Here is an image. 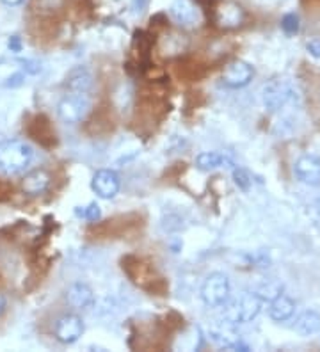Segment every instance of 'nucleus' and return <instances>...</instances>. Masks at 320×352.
Here are the masks:
<instances>
[{
    "instance_id": "f257e3e1",
    "label": "nucleus",
    "mask_w": 320,
    "mask_h": 352,
    "mask_svg": "<svg viewBox=\"0 0 320 352\" xmlns=\"http://www.w3.org/2000/svg\"><path fill=\"white\" fill-rule=\"evenodd\" d=\"M34 159L32 146L20 139H9L0 142V169L6 175H18L25 171Z\"/></svg>"
},
{
    "instance_id": "f03ea898",
    "label": "nucleus",
    "mask_w": 320,
    "mask_h": 352,
    "mask_svg": "<svg viewBox=\"0 0 320 352\" xmlns=\"http://www.w3.org/2000/svg\"><path fill=\"white\" fill-rule=\"evenodd\" d=\"M264 299L256 292H244L224 306L222 317L228 324H248L258 317Z\"/></svg>"
},
{
    "instance_id": "7ed1b4c3",
    "label": "nucleus",
    "mask_w": 320,
    "mask_h": 352,
    "mask_svg": "<svg viewBox=\"0 0 320 352\" xmlns=\"http://www.w3.org/2000/svg\"><path fill=\"white\" fill-rule=\"evenodd\" d=\"M231 287L230 279L222 272H212L205 278L203 285H201L200 296L201 301L205 302L209 308H221L226 305L228 297H230Z\"/></svg>"
},
{
    "instance_id": "20e7f679",
    "label": "nucleus",
    "mask_w": 320,
    "mask_h": 352,
    "mask_svg": "<svg viewBox=\"0 0 320 352\" xmlns=\"http://www.w3.org/2000/svg\"><path fill=\"white\" fill-rule=\"evenodd\" d=\"M262 98H264V105L270 112H277L286 107L288 103L295 102L297 89L288 80H273L265 84L264 91H262Z\"/></svg>"
},
{
    "instance_id": "39448f33",
    "label": "nucleus",
    "mask_w": 320,
    "mask_h": 352,
    "mask_svg": "<svg viewBox=\"0 0 320 352\" xmlns=\"http://www.w3.org/2000/svg\"><path fill=\"white\" fill-rule=\"evenodd\" d=\"M91 111V100L87 93H70L57 103V114L64 123H78L85 120Z\"/></svg>"
},
{
    "instance_id": "423d86ee",
    "label": "nucleus",
    "mask_w": 320,
    "mask_h": 352,
    "mask_svg": "<svg viewBox=\"0 0 320 352\" xmlns=\"http://www.w3.org/2000/svg\"><path fill=\"white\" fill-rule=\"evenodd\" d=\"M54 335H56V340L61 342V344H75L84 335V320L75 314L63 315L56 322Z\"/></svg>"
},
{
    "instance_id": "0eeeda50",
    "label": "nucleus",
    "mask_w": 320,
    "mask_h": 352,
    "mask_svg": "<svg viewBox=\"0 0 320 352\" xmlns=\"http://www.w3.org/2000/svg\"><path fill=\"white\" fill-rule=\"evenodd\" d=\"M91 189L102 199H112L121 189L120 175L112 169H100L93 175Z\"/></svg>"
},
{
    "instance_id": "6e6552de",
    "label": "nucleus",
    "mask_w": 320,
    "mask_h": 352,
    "mask_svg": "<svg viewBox=\"0 0 320 352\" xmlns=\"http://www.w3.org/2000/svg\"><path fill=\"white\" fill-rule=\"evenodd\" d=\"M255 77V69L246 60H233L222 75V84L230 89H240L246 87Z\"/></svg>"
},
{
    "instance_id": "1a4fd4ad",
    "label": "nucleus",
    "mask_w": 320,
    "mask_h": 352,
    "mask_svg": "<svg viewBox=\"0 0 320 352\" xmlns=\"http://www.w3.org/2000/svg\"><path fill=\"white\" fill-rule=\"evenodd\" d=\"M294 171L299 182H303V184H320V159L315 157V155H303V157H299L294 166Z\"/></svg>"
},
{
    "instance_id": "9d476101",
    "label": "nucleus",
    "mask_w": 320,
    "mask_h": 352,
    "mask_svg": "<svg viewBox=\"0 0 320 352\" xmlns=\"http://www.w3.org/2000/svg\"><path fill=\"white\" fill-rule=\"evenodd\" d=\"M169 13L178 25L191 27L198 22V9L194 8L191 0H175L171 4Z\"/></svg>"
},
{
    "instance_id": "9b49d317",
    "label": "nucleus",
    "mask_w": 320,
    "mask_h": 352,
    "mask_svg": "<svg viewBox=\"0 0 320 352\" xmlns=\"http://www.w3.org/2000/svg\"><path fill=\"white\" fill-rule=\"evenodd\" d=\"M295 314V301L292 297L279 294L269 302V317L274 322H285Z\"/></svg>"
},
{
    "instance_id": "f8f14e48",
    "label": "nucleus",
    "mask_w": 320,
    "mask_h": 352,
    "mask_svg": "<svg viewBox=\"0 0 320 352\" xmlns=\"http://www.w3.org/2000/svg\"><path fill=\"white\" fill-rule=\"evenodd\" d=\"M50 187V175L45 169H36V171L25 175L21 182V189L29 196H39Z\"/></svg>"
},
{
    "instance_id": "ddd939ff",
    "label": "nucleus",
    "mask_w": 320,
    "mask_h": 352,
    "mask_svg": "<svg viewBox=\"0 0 320 352\" xmlns=\"http://www.w3.org/2000/svg\"><path fill=\"white\" fill-rule=\"evenodd\" d=\"M66 299H68V302L73 306V308L84 309V308H89V306L93 305L94 296L89 285L77 281V283H73L72 287L68 288Z\"/></svg>"
},
{
    "instance_id": "4468645a",
    "label": "nucleus",
    "mask_w": 320,
    "mask_h": 352,
    "mask_svg": "<svg viewBox=\"0 0 320 352\" xmlns=\"http://www.w3.org/2000/svg\"><path fill=\"white\" fill-rule=\"evenodd\" d=\"M292 329L295 333H299L301 336L315 335V333L320 331V315L317 311H313V309H306V311H303V314L295 318Z\"/></svg>"
},
{
    "instance_id": "2eb2a0df",
    "label": "nucleus",
    "mask_w": 320,
    "mask_h": 352,
    "mask_svg": "<svg viewBox=\"0 0 320 352\" xmlns=\"http://www.w3.org/2000/svg\"><path fill=\"white\" fill-rule=\"evenodd\" d=\"M70 93H89L93 87V75L85 68H75L70 72L66 80Z\"/></svg>"
},
{
    "instance_id": "dca6fc26",
    "label": "nucleus",
    "mask_w": 320,
    "mask_h": 352,
    "mask_svg": "<svg viewBox=\"0 0 320 352\" xmlns=\"http://www.w3.org/2000/svg\"><path fill=\"white\" fill-rule=\"evenodd\" d=\"M244 20V11L240 6L226 2L217 9V22L221 27H239Z\"/></svg>"
},
{
    "instance_id": "f3484780",
    "label": "nucleus",
    "mask_w": 320,
    "mask_h": 352,
    "mask_svg": "<svg viewBox=\"0 0 320 352\" xmlns=\"http://www.w3.org/2000/svg\"><path fill=\"white\" fill-rule=\"evenodd\" d=\"M222 166H231V160L219 151H203L196 157V168L200 171H213Z\"/></svg>"
},
{
    "instance_id": "a211bd4d",
    "label": "nucleus",
    "mask_w": 320,
    "mask_h": 352,
    "mask_svg": "<svg viewBox=\"0 0 320 352\" xmlns=\"http://www.w3.org/2000/svg\"><path fill=\"white\" fill-rule=\"evenodd\" d=\"M201 344H203V333H201L200 327L191 326L180 335L175 347L182 349V351H198L201 347Z\"/></svg>"
},
{
    "instance_id": "6ab92c4d",
    "label": "nucleus",
    "mask_w": 320,
    "mask_h": 352,
    "mask_svg": "<svg viewBox=\"0 0 320 352\" xmlns=\"http://www.w3.org/2000/svg\"><path fill=\"white\" fill-rule=\"evenodd\" d=\"M256 294L264 299V302H270L274 299V297H277L279 294H283V287L279 283H276V281H270V283L267 285H262L258 290H256Z\"/></svg>"
},
{
    "instance_id": "aec40b11",
    "label": "nucleus",
    "mask_w": 320,
    "mask_h": 352,
    "mask_svg": "<svg viewBox=\"0 0 320 352\" xmlns=\"http://www.w3.org/2000/svg\"><path fill=\"white\" fill-rule=\"evenodd\" d=\"M299 27H301V23H299V16L295 13H288V14H285V16H283L281 29L285 30L288 36L297 34Z\"/></svg>"
},
{
    "instance_id": "412c9836",
    "label": "nucleus",
    "mask_w": 320,
    "mask_h": 352,
    "mask_svg": "<svg viewBox=\"0 0 320 352\" xmlns=\"http://www.w3.org/2000/svg\"><path fill=\"white\" fill-rule=\"evenodd\" d=\"M75 214L82 219H87V221H96L100 217V206L96 203H89L87 206H77V210Z\"/></svg>"
},
{
    "instance_id": "4be33fe9",
    "label": "nucleus",
    "mask_w": 320,
    "mask_h": 352,
    "mask_svg": "<svg viewBox=\"0 0 320 352\" xmlns=\"http://www.w3.org/2000/svg\"><path fill=\"white\" fill-rule=\"evenodd\" d=\"M233 178H235V184L239 185L242 190H248L249 187H251V180H249V175L244 171V169H235Z\"/></svg>"
},
{
    "instance_id": "5701e85b",
    "label": "nucleus",
    "mask_w": 320,
    "mask_h": 352,
    "mask_svg": "<svg viewBox=\"0 0 320 352\" xmlns=\"http://www.w3.org/2000/svg\"><path fill=\"white\" fill-rule=\"evenodd\" d=\"M306 50L312 57H315V59H320V39L315 38V39H312V41H308Z\"/></svg>"
},
{
    "instance_id": "b1692460",
    "label": "nucleus",
    "mask_w": 320,
    "mask_h": 352,
    "mask_svg": "<svg viewBox=\"0 0 320 352\" xmlns=\"http://www.w3.org/2000/svg\"><path fill=\"white\" fill-rule=\"evenodd\" d=\"M8 47H9V50L11 52H21V41H20V38H18V36H13V38H9V43H8Z\"/></svg>"
},
{
    "instance_id": "393cba45",
    "label": "nucleus",
    "mask_w": 320,
    "mask_h": 352,
    "mask_svg": "<svg viewBox=\"0 0 320 352\" xmlns=\"http://www.w3.org/2000/svg\"><path fill=\"white\" fill-rule=\"evenodd\" d=\"M39 6H43L45 9H56L63 4V0H38Z\"/></svg>"
},
{
    "instance_id": "a878e982",
    "label": "nucleus",
    "mask_w": 320,
    "mask_h": 352,
    "mask_svg": "<svg viewBox=\"0 0 320 352\" xmlns=\"http://www.w3.org/2000/svg\"><path fill=\"white\" fill-rule=\"evenodd\" d=\"M6 306H8V301H6V297L0 294V315L6 311Z\"/></svg>"
},
{
    "instance_id": "bb28decb",
    "label": "nucleus",
    "mask_w": 320,
    "mask_h": 352,
    "mask_svg": "<svg viewBox=\"0 0 320 352\" xmlns=\"http://www.w3.org/2000/svg\"><path fill=\"white\" fill-rule=\"evenodd\" d=\"M2 2H4L6 6H11V8H13V6H20L23 0H2Z\"/></svg>"
},
{
    "instance_id": "cd10ccee",
    "label": "nucleus",
    "mask_w": 320,
    "mask_h": 352,
    "mask_svg": "<svg viewBox=\"0 0 320 352\" xmlns=\"http://www.w3.org/2000/svg\"><path fill=\"white\" fill-rule=\"evenodd\" d=\"M317 208H319V214H320V198H319V201H317Z\"/></svg>"
}]
</instances>
